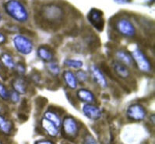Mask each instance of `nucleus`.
<instances>
[{
    "label": "nucleus",
    "mask_w": 155,
    "mask_h": 144,
    "mask_svg": "<svg viewBox=\"0 0 155 144\" xmlns=\"http://www.w3.org/2000/svg\"><path fill=\"white\" fill-rule=\"evenodd\" d=\"M41 22L48 26H56L60 24L64 18V12L60 6L55 4H48L42 6L39 12Z\"/></svg>",
    "instance_id": "nucleus-1"
},
{
    "label": "nucleus",
    "mask_w": 155,
    "mask_h": 144,
    "mask_svg": "<svg viewBox=\"0 0 155 144\" xmlns=\"http://www.w3.org/2000/svg\"><path fill=\"white\" fill-rule=\"evenodd\" d=\"M4 9L9 17L20 23H25L29 18V13L24 4L18 0H9L4 4Z\"/></svg>",
    "instance_id": "nucleus-2"
},
{
    "label": "nucleus",
    "mask_w": 155,
    "mask_h": 144,
    "mask_svg": "<svg viewBox=\"0 0 155 144\" xmlns=\"http://www.w3.org/2000/svg\"><path fill=\"white\" fill-rule=\"evenodd\" d=\"M133 62L143 73H150L152 70V64L142 50L137 48L132 52Z\"/></svg>",
    "instance_id": "nucleus-3"
},
{
    "label": "nucleus",
    "mask_w": 155,
    "mask_h": 144,
    "mask_svg": "<svg viewBox=\"0 0 155 144\" xmlns=\"http://www.w3.org/2000/svg\"><path fill=\"white\" fill-rule=\"evenodd\" d=\"M13 44L16 50L22 55H29L33 51V43L24 35H16L13 38Z\"/></svg>",
    "instance_id": "nucleus-4"
},
{
    "label": "nucleus",
    "mask_w": 155,
    "mask_h": 144,
    "mask_svg": "<svg viewBox=\"0 0 155 144\" xmlns=\"http://www.w3.org/2000/svg\"><path fill=\"white\" fill-rule=\"evenodd\" d=\"M115 29L122 36L133 38L136 35V28L130 20L126 18H120L115 23Z\"/></svg>",
    "instance_id": "nucleus-5"
},
{
    "label": "nucleus",
    "mask_w": 155,
    "mask_h": 144,
    "mask_svg": "<svg viewBox=\"0 0 155 144\" xmlns=\"http://www.w3.org/2000/svg\"><path fill=\"white\" fill-rule=\"evenodd\" d=\"M126 116L134 122H141L146 119L147 111L142 104H133L127 108Z\"/></svg>",
    "instance_id": "nucleus-6"
},
{
    "label": "nucleus",
    "mask_w": 155,
    "mask_h": 144,
    "mask_svg": "<svg viewBox=\"0 0 155 144\" xmlns=\"http://www.w3.org/2000/svg\"><path fill=\"white\" fill-rule=\"evenodd\" d=\"M64 133L68 137L74 138L77 136L79 132V124L77 121L72 116H66L64 118L61 124Z\"/></svg>",
    "instance_id": "nucleus-7"
},
{
    "label": "nucleus",
    "mask_w": 155,
    "mask_h": 144,
    "mask_svg": "<svg viewBox=\"0 0 155 144\" xmlns=\"http://www.w3.org/2000/svg\"><path fill=\"white\" fill-rule=\"evenodd\" d=\"M87 19L92 26L98 31H102L104 27V19L103 12L100 9L93 8L90 10Z\"/></svg>",
    "instance_id": "nucleus-8"
},
{
    "label": "nucleus",
    "mask_w": 155,
    "mask_h": 144,
    "mask_svg": "<svg viewBox=\"0 0 155 144\" xmlns=\"http://www.w3.org/2000/svg\"><path fill=\"white\" fill-rule=\"evenodd\" d=\"M91 69V77L93 78L94 81L100 87L103 88H107L108 86V83L107 79L104 77V74L103 72L101 70L99 67H97L95 65H92L90 68Z\"/></svg>",
    "instance_id": "nucleus-9"
},
{
    "label": "nucleus",
    "mask_w": 155,
    "mask_h": 144,
    "mask_svg": "<svg viewBox=\"0 0 155 144\" xmlns=\"http://www.w3.org/2000/svg\"><path fill=\"white\" fill-rule=\"evenodd\" d=\"M83 113L91 120L97 121L101 118L102 111L101 108L93 104H85L83 107Z\"/></svg>",
    "instance_id": "nucleus-10"
},
{
    "label": "nucleus",
    "mask_w": 155,
    "mask_h": 144,
    "mask_svg": "<svg viewBox=\"0 0 155 144\" xmlns=\"http://www.w3.org/2000/svg\"><path fill=\"white\" fill-rule=\"evenodd\" d=\"M77 97L79 100L85 104H93L96 102V97L93 92L87 89H80L77 92Z\"/></svg>",
    "instance_id": "nucleus-11"
},
{
    "label": "nucleus",
    "mask_w": 155,
    "mask_h": 144,
    "mask_svg": "<svg viewBox=\"0 0 155 144\" xmlns=\"http://www.w3.org/2000/svg\"><path fill=\"white\" fill-rule=\"evenodd\" d=\"M115 57H116V61L121 62L123 65L126 66L127 67L129 66H133L134 65V62H133V57H132L131 54L128 52L126 50H118L115 52Z\"/></svg>",
    "instance_id": "nucleus-12"
},
{
    "label": "nucleus",
    "mask_w": 155,
    "mask_h": 144,
    "mask_svg": "<svg viewBox=\"0 0 155 144\" xmlns=\"http://www.w3.org/2000/svg\"><path fill=\"white\" fill-rule=\"evenodd\" d=\"M111 66L113 68V70L116 73V75L122 79H128L130 77V72L129 68L123 65L121 62L115 60L112 62Z\"/></svg>",
    "instance_id": "nucleus-13"
},
{
    "label": "nucleus",
    "mask_w": 155,
    "mask_h": 144,
    "mask_svg": "<svg viewBox=\"0 0 155 144\" xmlns=\"http://www.w3.org/2000/svg\"><path fill=\"white\" fill-rule=\"evenodd\" d=\"M42 129L51 137H56L59 133V128L57 127L54 123L43 118L41 121Z\"/></svg>",
    "instance_id": "nucleus-14"
},
{
    "label": "nucleus",
    "mask_w": 155,
    "mask_h": 144,
    "mask_svg": "<svg viewBox=\"0 0 155 144\" xmlns=\"http://www.w3.org/2000/svg\"><path fill=\"white\" fill-rule=\"evenodd\" d=\"M37 55L40 59L47 63L54 60V53L52 50L47 46H40L37 49Z\"/></svg>",
    "instance_id": "nucleus-15"
},
{
    "label": "nucleus",
    "mask_w": 155,
    "mask_h": 144,
    "mask_svg": "<svg viewBox=\"0 0 155 144\" xmlns=\"http://www.w3.org/2000/svg\"><path fill=\"white\" fill-rule=\"evenodd\" d=\"M62 77H63L64 82L68 87L72 90L77 89L78 86V80L73 72L69 70L64 71L62 73Z\"/></svg>",
    "instance_id": "nucleus-16"
},
{
    "label": "nucleus",
    "mask_w": 155,
    "mask_h": 144,
    "mask_svg": "<svg viewBox=\"0 0 155 144\" xmlns=\"http://www.w3.org/2000/svg\"><path fill=\"white\" fill-rule=\"evenodd\" d=\"M12 87L14 91L18 93L19 94H25L28 91V87L25 80L21 77H18L13 80L12 82Z\"/></svg>",
    "instance_id": "nucleus-17"
},
{
    "label": "nucleus",
    "mask_w": 155,
    "mask_h": 144,
    "mask_svg": "<svg viewBox=\"0 0 155 144\" xmlns=\"http://www.w3.org/2000/svg\"><path fill=\"white\" fill-rule=\"evenodd\" d=\"M0 62L4 66H6L9 69H15V67H16V63H15L13 58L6 52H3L1 54Z\"/></svg>",
    "instance_id": "nucleus-18"
},
{
    "label": "nucleus",
    "mask_w": 155,
    "mask_h": 144,
    "mask_svg": "<svg viewBox=\"0 0 155 144\" xmlns=\"http://www.w3.org/2000/svg\"><path fill=\"white\" fill-rule=\"evenodd\" d=\"M45 119H46L47 120L50 121L51 122L54 123L57 127L60 128L61 124H62V122H61V119L59 115L55 112V111H47L44 114V117Z\"/></svg>",
    "instance_id": "nucleus-19"
},
{
    "label": "nucleus",
    "mask_w": 155,
    "mask_h": 144,
    "mask_svg": "<svg viewBox=\"0 0 155 144\" xmlns=\"http://www.w3.org/2000/svg\"><path fill=\"white\" fill-rule=\"evenodd\" d=\"M12 123L5 117L0 115V131L4 134H9L12 131Z\"/></svg>",
    "instance_id": "nucleus-20"
},
{
    "label": "nucleus",
    "mask_w": 155,
    "mask_h": 144,
    "mask_svg": "<svg viewBox=\"0 0 155 144\" xmlns=\"http://www.w3.org/2000/svg\"><path fill=\"white\" fill-rule=\"evenodd\" d=\"M64 65L69 68L74 69H81L84 66L82 61L76 60V59H71V58H67L64 61Z\"/></svg>",
    "instance_id": "nucleus-21"
},
{
    "label": "nucleus",
    "mask_w": 155,
    "mask_h": 144,
    "mask_svg": "<svg viewBox=\"0 0 155 144\" xmlns=\"http://www.w3.org/2000/svg\"><path fill=\"white\" fill-rule=\"evenodd\" d=\"M47 69L48 71L51 73L53 76H58L60 73V66L58 63L55 61H51V62H48L47 63Z\"/></svg>",
    "instance_id": "nucleus-22"
},
{
    "label": "nucleus",
    "mask_w": 155,
    "mask_h": 144,
    "mask_svg": "<svg viewBox=\"0 0 155 144\" xmlns=\"http://www.w3.org/2000/svg\"><path fill=\"white\" fill-rule=\"evenodd\" d=\"M9 92L3 84L0 83V97L4 100H9Z\"/></svg>",
    "instance_id": "nucleus-23"
},
{
    "label": "nucleus",
    "mask_w": 155,
    "mask_h": 144,
    "mask_svg": "<svg viewBox=\"0 0 155 144\" xmlns=\"http://www.w3.org/2000/svg\"><path fill=\"white\" fill-rule=\"evenodd\" d=\"M75 75H76L77 80L80 81V82H86L87 80V74L86 73V72L83 71V70H79V71H77Z\"/></svg>",
    "instance_id": "nucleus-24"
},
{
    "label": "nucleus",
    "mask_w": 155,
    "mask_h": 144,
    "mask_svg": "<svg viewBox=\"0 0 155 144\" xmlns=\"http://www.w3.org/2000/svg\"><path fill=\"white\" fill-rule=\"evenodd\" d=\"M9 99L13 104H17L20 100V95L14 90H12L11 92H9Z\"/></svg>",
    "instance_id": "nucleus-25"
},
{
    "label": "nucleus",
    "mask_w": 155,
    "mask_h": 144,
    "mask_svg": "<svg viewBox=\"0 0 155 144\" xmlns=\"http://www.w3.org/2000/svg\"><path fill=\"white\" fill-rule=\"evenodd\" d=\"M15 69H17V71L18 72V73L20 74V75H24L26 71L25 66H24V64H21V63L16 64Z\"/></svg>",
    "instance_id": "nucleus-26"
},
{
    "label": "nucleus",
    "mask_w": 155,
    "mask_h": 144,
    "mask_svg": "<svg viewBox=\"0 0 155 144\" xmlns=\"http://www.w3.org/2000/svg\"><path fill=\"white\" fill-rule=\"evenodd\" d=\"M84 144H97L96 140L91 135H88L85 137Z\"/></svg>",
    "instance_id": "nucleus-27"
},
{
    "label": "nucleus",
    "mask_w": 155,
    "mask_h": 144,
    "mask_svg": "<svg viewBox=\"0 0 155 144\" xmlns=\"http://www.w3.org/2000/svg\"><path fill=\"white\" fill-rule=\"evenodd\" d=\"M35 144H54V142L51 140H48V139H43V140L37 141Z\"/></svg>",
    "instance_id": "nucleus-28"
},
{
    "label": "nucleus",
    "mask_w": 155,
    "mask_h": 144,
    "mask_svg": "<svg viewBox=\"0 0 155 144\" xmlns=\"http://www.w3.org/2000/svg\"><path fill=\"white\" fill-rule=\"evenodd\" d=\"M6 36H5L3 34L0 32V44L5 43V42H6Z\"/></svg>",
    "instance_id": "nucleus-29"
},
{
    "label": "nucleus",
    "mask_w": 155,
    "mask_h": 144,
    "mask_svg": "<svg viewBox=\"0 0 155 144\" xmlns=\"http://www.w3.org/2000/svg\"><path fill=\"white\" fill-rule=\"evenodd\" d=\"M118 2H130V0H115Z\"/></svg>",
    "instance_id": "nucleus-30"
},
{
    "label": "nucleus",
    "mask_w": 155,
    "mask_h": 144,
    "mask_svg": "<svg viewBox=\"0 0 155 144\" xmlns=\"http://www.w3.org/2000/svg\"><path fill=\"white\" fill-rule=\"evenodd\" d=\"M2 69V63H1V62H0V70H1Z\"/></svg>",
    "instance_id": "nucleus-31"
},
{
    "label": "nucleus",
    "mask_w": 155,
    "mask_h": 144,
    "mask_svg": "<svg viewBox=\"0 0 155 144\" xmlns=\"http://www.w3.org/2000/svg\"><path fill=\"white\" fill-rule=\"evenodd\" d=\"M1 18H2V16H1V13H0V20H1Z\"/></svg>",
    "instance_id": "nucleus-32"
},
{
    "label": "nucleus",
    "mask_w": 155,
    "mask_h": 144,
    "mask_svg": "<svg viewBox=\"0 0 155 144\" xmlns=\"http://www.w3.org/2000/svg\"><path fill=\"white\" fill-rule=\"evenodd\" d=\"M0 144H2V142H1V141H0Z\"/></svg>",
    "instance_id": "nucleus-33"
},
{
    "label": "nucleus",
    "mask_w": 155,
    "mask_h": 144,
    "mask_svg": "<svg viewBox=\"0 0 155 144\" xmlns=\"http://www.w3.org/2000/svg\"><path fill=\"white\" fill-rule=\"evenodd\" d=\"M0 112H1V108H0Z\"/></svg>",
    "instance_id": "nucleus-34"
}]
</instances>
